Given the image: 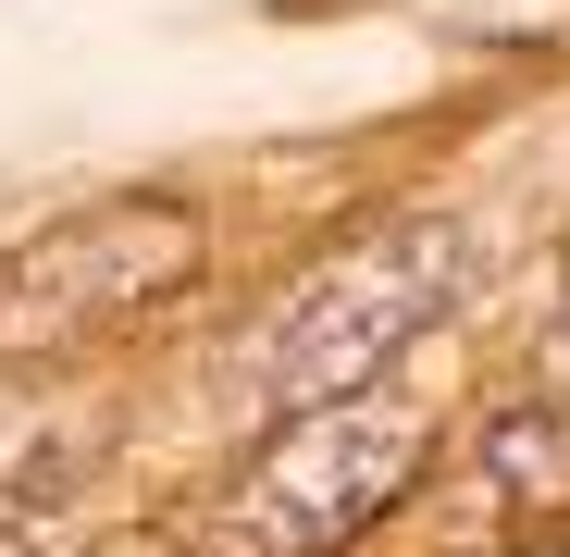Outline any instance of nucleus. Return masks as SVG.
I'll return each mask as SVG.
<instances>
[{
    "instance_id": "obj_3",
    "label": "nucleus",
    "mask_w": 570,
    "mask_h": 557,
    "mask_svg": "<svg viewBox=\"0 0 570 557\" xmlns=\"http://www.w3.org/2000/svg\"><path fill=\"white\" fill-rule=\"evenodd\" d=\"M199 272H212V223L186 211V199H161V186H137V199H87V211L38 223L26 248H0V371L112 335V322L186 298Z\"/></svg>"
},
{
    "instance_id": "obj_6",
    "label": "nucleus",
    "mask_w": 570,
    "mask_h": 557,
    "mask_svg": "<svg viewBox=\"0 0 570 557\" xmlns=\"http://www.w3.org/2000/svg\"><path fill=\"white\" fill-rule=\"evenodd\" d=\"M0 557H38V545H26V533H0Z\"/></svg>"
},
{
    "instance_id": "obj_1",
    "label": "nucleus",
    "mask_w": 570,
    "mask_h": 557,
    "mask_svg": "<svg viewBox=\"0 0 570 557\" xmlns=\"http://www.w3.org/2000/svg\"><path fill=\"white\" fill-rule=\"evenodd\" d=\"M471 286V236L446 211H397L372 223L360 248H335L298 298L273 310V335L248 347V409H311V397H347V385H385L410 359V335H434Z\"/></svg>"
},
{
    "instance_id": "obj_2",
    "label": "nucleus",
    "mask_w": 570,
    "mask_h": 557,
    "mask_svg": "<svg viewBox=\"0 0 570 557\" xmlns=\"http://www.w3.org/2000/svg\"><path fill=\"white\" fill-rule=\"evenodd\" d=\"M422 446L434 434L397 385H347V397L285 409L212 508V557H335V545H360L422 484Z\"/></svg>"
},
{
    "instance_id": "obj_5",
    "label": "nucleus",
    "mask_w": 570,
    "mask_h": 557,
    "mask_svg": "<svg viewBox=\"0 0 570 557\" xmlns=\"http://www.w3.org/2000/svg\"><path fill=\"white\" fill-rule=\"evenodd\" d=\"M558 359H570V236H558Z\"/></svg>"
},
{
    "instance_id": "obj_4",
    "label": "nucleus",
    "mask_w": 570,
    "mask_h": 557,
    "mask_svg": "<svg viewBox=\"0 0 570 557\" xmlns=\"http://www.w3.org/2000/svg\"><path fill=\"white\" fill-rule=\"evenodd\" d=\"M484 471V508L497 520H533V508H570V397H509L471 446Z\"/></svg>"
}]
</instances>
